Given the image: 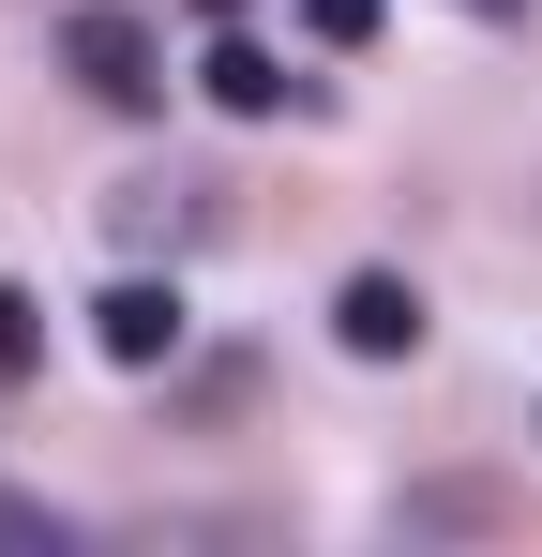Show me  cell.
I'll return each mask as SVG.
<instances>
[{"label": "cell", "mask_w": 542, "mask_h": 557, "mask_svg": "<svg viewBox=\"0 0 542 557\" xmlns=\"http://www.w3.org/2000/svg\"><path fill=\"white\" fill-rule=\"evenodd\" d=\"M61 76H76L106 121H151V106H167V30H151L136 0H76V15H61Z\"/></svg>", "instance_id": "6da1fadb"}, {"label": "cell", "mask_w": 542, "mask_h": 557, "mask_svg": "<svg viewBox=\"0 0 542 557\" xmlns=\"http://www.w3.org/2000/svg\"><path fill=\"white\" fill-rule=\"evenodd\" d=\"M181 332H196V317H181V286H151V272H121V286H106V301H90V347H106V362H121V376H151V362H181Z\"/></svg>", "instance_id": "7a4b0ae2"}, {"label": "cell", "mask_w": 542, "mask_h": 557, "mask_svg": "<svg viewBox=\"0 0 542 557\" xmlns=\"http://www.w3.org/2000/svg\"><path fill=\"white\" fill-rule=\"evenodd\" d=\"M332 347L347 362H422V286L407 272H347L332 286Z\"/></svg>", "instance_id": "3957f363"}, {"label": "cell", "mask_w": 542, "mask_h": 557, "mask_svg": "<svg viewBox=\"0 0 542 557\" xmlns=\"http://www.w3.org/2000/svg\"><path fill=\"white\" fill-rule=\"evenodd\" d=\"M196 91L226 106V121H271V106L301 91V76H286V61H271L257 30H211V61H196Z\"/></svg>", "instance_id": "277c9868"}, {"label": "cell", "mask_w": 542, "mask_h": 557, "mask_svg": "<svg viewBox=\"0 0 542 557\" xmlns=\"http://www.w3.org/2000/svg\"><path fill=\"white\" fill-rule=\"evenodd\" d=\"M106 226H121V242H196V226H211V182H121Z\"/></svg>", "instance_id": "5b68a950"}, {"label": "cell", "mask_w": 542, "mask_h": 557, "mask_svg": "<svg viewBox=\"0 0 542 557\" xmlns=\"http://www.w3.org/2000/svg\"><path fill=\"white\" fill-rule=\"evenodd\" d=\"M46 362V301H30V286H0V376H30Z\"/></svg>", "instance_id": "8992f818"}, {"label": "cell", "mask_w": 542, "mask_h": 557, "mask_svg": "<svg viewBox=\"0 0 542 557\" xmlns=\"http://www.w3.org/2000/svg\"><path fill=\"white\" fill-rule=\"evenodd\" d=\"M301 30L317 46H377V0H301Z\"/></svg>", "instance_id": "52a82bcc"}, {"label": "cell", "mask_w": 542, "mask_h": 557, "mask_svg": "<svg viewBox=\"0 0 542 557\" xmlns=\"http://www.w3.org/2000/svg\"><path fill=\"white\" fill-rule=\"evenodd\" d=\"M0 543H46V557H61V512H46V497H15V482H0Z\"/></svg>", "instance_id": "ba28073f"}, {"label": "cell", "mask_w": 542, "mask_h": 557, "mask_svg": "<svg viewBox=\"0 0 542 557\" xmlns=\"http://www.w3.org/2000/svg\"><path fill=\"white\" fill-rule=\"evenodd\" d=\"M452 15H542V0H452Z\"/></svg>", "instance_id": "9c48e42d"}, {"label": "cell", "mask_w": 542, "mask_h": 557, "mask_svg": "<svg viewBox=\"0 0 542 557\" xmlns=\"http://www.w3.org/2000/svg\"><path fill=\"white\" fill-rule=\"evenodd\" d=\"M196 15H211V30H242V0H196Z\"/></svg>", "instance_id": "30bf717a"}]
</instances>
